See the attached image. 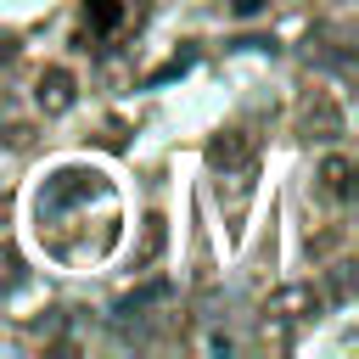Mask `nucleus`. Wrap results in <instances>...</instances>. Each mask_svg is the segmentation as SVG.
<instances>
[{"label": "nucleus", "mask_w": 359, "mask_h": 359, "mask_svg": "<svg viewBox=\"0 0 359 359\" xmlns=\"http://www.w3.org/2000/svg\"><path fill=\"white\" fill-rule=\"evenodd\" d=\"M208 168L219 174V185H230V208H241L247 191H252V174H258V135L219 129L208 140Z\"/></svg>", "instance_id": "f257e3e1"}, {"label": "nucleus", "mask_w": 359, "mask_h": 359, "mask_svg": "<svg viewBox=\"0 0 359 359\" xmlns=\"http://www.w3.org/2000/svg\"><path fill=\"white\" fill-rule=\"evenodd\" d=\"M342 129H348V118H342V101L331 90H309L297 101V135L303 140H337Z\"/></svg>", "instance_id": "f03ea898"}, {"label": "nucleus", "mask_w": 359, "mask_h": 359, "mask_svg": "<svg viewBox=\"0 0 359 359\" xmlns=\"http://www.w3.org/2000/svg\"><path fill=\"white\" fill-rule=\"evenodd\" d=\"M320 309H325V297H320L309 280H292V286H280V292L264 297V320H275V325H303V320H314Z\"/></svg>", "instance_id": "7ed1b4c3"}, {"label": "nucleus", "mask_w": 359, "mask_h": 359, "mask_svg": "<svg viewBox=\"0 0 359 359\" xmlns=\"http://www.w3.org/2000/svg\"><path fill=\"white\" fill-rule=\"evenodd\" d=\"M34 101H39V112H67L73 101H79V84H73V73L67 67H45L39 73V84H34Z\"/></svg>", "instance_id": "20e7f679"}, {"label": "nucleus", "mask_w": 359, "mask_h": 359, "mask_svg": "<svg viewBox=\"0 0 359 359\" xmlns=\"http://www.w3.org/2000/svg\"><path fill=\"white\" fill-rule=\"evenodd\" d=\"M314 180H320V191H325L331 202H348V196H353V163H348L342 151H331V157L320 163V174H314Z\"/></svg>", "instance_id": "39448f33"}, {"label": "nucleus", "mask_w": 359, "mask_h": 359, "mask_svg": "<svg viewBox=\"0 0 359 359\" xmlns=\"http://www.w3.org/2000/svg\"><path fill=\"white\" fill-rule=\"evenodd\" d=\"M168 297V280H151V286H140V292H129L123 303H118V320H129L135 309H151V303H163Z\"/></svg>", "instance_id": "423d86ee"}, {"label": "nucleus", "mask_w": 359, "mask_h": 359, "mask_svg": "<svg viewBox=\"0 0 359 359\" xmlns=\"http://www.w3.org/2000/svg\"><path fill=\"white\" fill-rule=\"evenodd\" d=\"M118 22H123V6L118 0H90V28L95 34H112Z\"/></svg>", "instance_id": "0eeeda50"}, {"label": "nucleus", "mask_w": 359, "mask_h": 359, "mask_svg": "<svg viewBox=\"0 0 359 359\" xmlns=\"http://www.w3.org/2000/svg\"><path fill=\"white\" fill-rule=\"evenodd\" d=\"M157 247H163V213H146V241H140L135 264H151V258H157Z\"/></svg>", "instance_id": "6e6552de"}, {"label": "nucleus", "mask_w": 359, "mask_h": 359, "mask_svg": "<svg viewBox=\"0 0 359 359\" xmlns=\"http://www.w3.org/2000/svg\"><path fill=\"white\" fill-rule=\"evenodd\" d=\"M17 280H22V258H17L11 247H0V292H11Z\"/></svg>", "instance_id": "1a4fd4ad"}, {"label": "nucleus", "mask_w": 359, "mask_h": 359, "mask_svg": "<svg viewBox=\"0 0 359 359\" xmlns=\"http://www.w3.org/2000/svg\"><path fill=\"white\" fill-rule=\"evenodd\" d=\"M236 11H241V17H252V11H264V0H236Z\"/></svg>", "instance_id": "9d476101"}]
</instances>
